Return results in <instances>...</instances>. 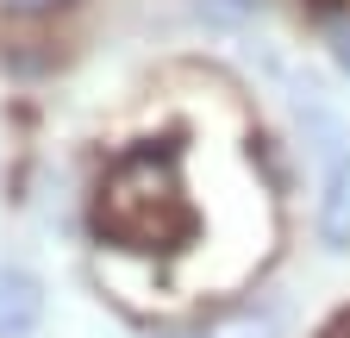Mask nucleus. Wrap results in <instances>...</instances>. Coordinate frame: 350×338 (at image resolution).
Masks as SVG:
<instances>
[{
    "mask_svg": "<svg viewBox=\"0 0 350 338\" xmlns=\"http://www.w3.org/2000/svg\"><path fill=\"white\" fill-rule=\"evenodd\" d=\"M94 232L113 250H138V257L188 244L194 207H188V188H182V151L175 144L119 151L107 182H100V200H94Z\"/></svg>",
    "mask_w": 350,
    "mask_h": 338,
    "instance_id": "1",
    "label": "nucleus"
},
{
    "mask_svg": "<svg viewBox=\"0 0 350 338\" xmlns=\"http://www.w3.org/2000/svg\"><path fill=\"white\" fill-rule=\"evenodd\" d=\"M319 125V163H325V182H319V238L332 250H350V138L332 113L313 119Z\"/></svg>",
    "mask_w": 350,
    "mask_h": 338,
    "instance_id": "2",
    "label": "nucleus"
},
{
    "mask_svg": "<svg viewBox=\"0 0 350 338\" xmlns=\"http://www.w3.org/2000/svg\"><path fill=\"white\" fill-rule=\"evenodd\" d=\"M38 320H44V288H38V276L7 270V276H0V338H31Z\"/></svg>",
    "mask_w": 350,
    "mask_h": 338,
    "instance_id": "3",
    "label": "nucleus"
},
{
    "mask_svg": "<svg viewBox=\"0 0 350 338\" xmlns=\"http://www.w3.org/2000/svg\"><path fill=\"white\" fill-rule=\"evenodd\" d=\"M188 338H275V313H269V307L226 313V320H213L206 332H188Z\"/></svg>",
    "mask_w": 350,
    "mask_h": 338,
    "instance_id": "4",
    "label": "nucleus"
},
{
    "mask_svg": "<svg viewBox=\"0 0 350 338\" xmlns=\"http://www.w3.org/2000/svg\"><path fill=\"white\" fill-rule=\"evenodd\" d=\"M200 19H219V25H238V19H256L262 0H194Z\"/></svg>",
    "mask_w": 350,
    "mask_h": 338,
    "instance_id": "5",
    "label": "nucleus"
},
{
    "mask_svg": "<svg viewBox=\"0 0 350 338\" xmlns=\"http://www.w3.org/2000/svg\"><path fill=\"white\" fill-rule=\"evenodd\" d=\"M0 7H13V13H44V7H63V0H0Z\"/></svg>",
    "mask_w": 350,
    "mask_h": 338,
    "instance_id": "6",
    "label": "nucleus"
}]
</instances>
